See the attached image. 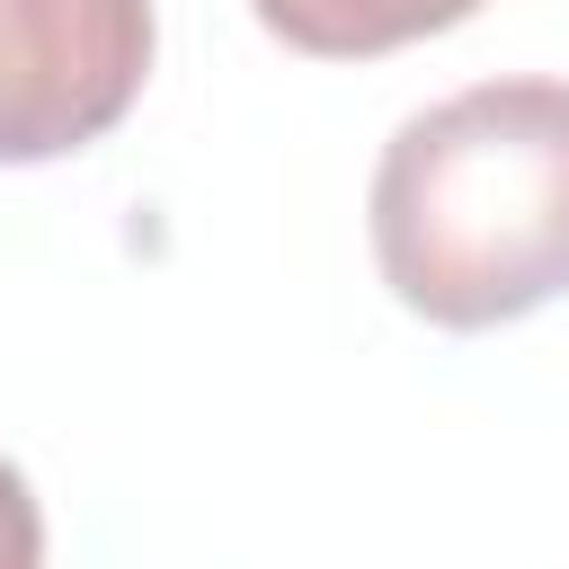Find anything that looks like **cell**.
Returning <instances> with one entry per match:
<instances>
[{
  "mask_svg": "<svg viewBox=\"0 0 569 569\" xmlns=\"http://www.w3.org/2000/svg\"><path fill=\"white\" fill-rule=\"evenodd\" d=\"M373 267L427 329H507L569 293V80H480L418 107L365 196Z\"/></svg>",
  "mask_w": 569,
  "mask_h": 569,
  "instance_id": "6da1fadb",
  "label": "cell"
},
{
  "mask_svg": "<svg viewBox=\"0 0 569 569\" xmlns=\"http://www.w3.org/2000/svg\"><path fill=\"white\" fill-rule=\"evenodd\" d=\"M0 569H44V507L9 453H0Z\"/></svg>",
  "mask_w": 569,
  "mask_h": 569,
  "instance_id": "277c9868",
  "label": "cell"
},
{
  "mask_svg": "<svg viewBox=\"0 0 569 569\" xmlns=\"http://www.w3.org/2000/svg\"><path fill=\"white\" fill-rule=\"evenodd\" d=\"M258 27L311 62H365V53H400L427 44L462 18H480V0H249Z\"/></svg>",
  "mask_w": 569,
  "mask_h": 569,
  "instance_id": "3957f363",
  "label": "cell"
},
{
  "mask_svg": "<svg viewBox=\"0 0 569 569\" xmlns=\"http://www.w3.org/2000/svg\"><path fill=\"white\" fill-rule=\"evenodd\" d=\"M151 0H0V169L116 133L151 80Z\"/></svg>",
  "mask_w": 569,
  "mask_h": 569,
  "instance_id": "7a4b0ae2",
  "label": "cell"
}]
</instances>
